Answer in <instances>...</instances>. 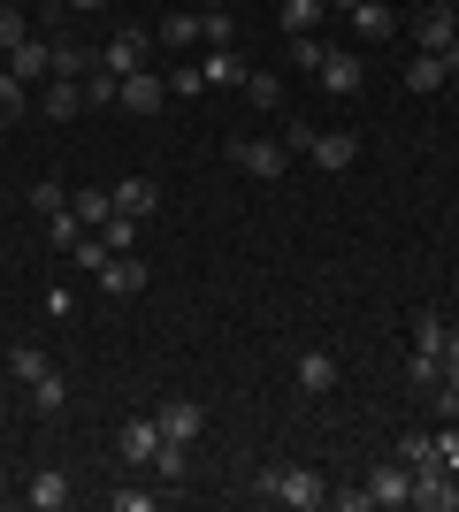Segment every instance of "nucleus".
Returning a JSON list of instances; mask_svg holds the SVG:
<instances>
[{
	"label": "nucleus",
	"instance_id": "nucleus-24",
	"mask_svg": "<svg viewBox=\"0 0 459 512\" xmlns=\"http://www.w3.org/2000/svg\"><path fill=\"white\" fill-rule=\"evenodd\" d=\"M199 46H238V16L230 8H199Z\"/></svg>",
	"mask_w": 459,
	"mask_h": 512
},
{
	"label": "nucleus",
	"instance_id": "nucleus-37",
	"mask_svg": "<svg viewBox=\"0 0 459 512\" xmlns=\"http://www.w3.org/2000/svg\"><path fill=\"white\" fill-rule=\"evenodd\" d=\"M444 337H452V329H444L437 314H421V321H414V352H444Z\"/></svg>",
	"mask_w": 459,
	"mask_h": 512
},
{
	"label": "nucleus",
	"instance_id": "nucleus-36",
	"mask_svg": "<svg viewBox=\"0 0 459 512\" xmlns=\"http://www.w3.org/2000/svg\"><path fill=\"white\" fill-rule=\"evenodd\" d=\"M291 62H299V69H322V62H329V46L314 39V31H299V39H291Z\"/></svg>",
	"mask_w": 459,
	"mask_h": 512
},
{
	"label": "nucleus",
	"instance_id": "nucleus-30",
	"mask_svg": "<svg viewBox=\"0 0 459 512\" xmlns=\"http://www.w3.org/2000/svg\"><path fill=\"white\" fill-rule=\"evenodd\" d=\"M23 39H31V16H23L16 0H0V54H16Z\"/></svg>",
	"mask_w": 459,
	"mask_h": 512
},
{
	"label": "nucleus",
	"instance_id": "nucleus-45",
	"mask_svg": "<svg viewBox=\"0 0 459 512\" xmlns=\"http://www.w3.org/2000/svg\"><path fill=\"white\" fill-rule=\"evenodd\" d=\"M444 383H459V337H444Z\"/></svg>",
	"mask_w": 459,
	"mask_h": 512
},
{
	"label": "nucleus",
	"instance_id": "nucleus-4",
	"mask_svg": "<svg viewBox=\"0 0 459 512\" xmlns=\"http://www.w3.org/2000/svg\"><path fill=\"white\" fill-rule=\"evenodd\" d=\"M153 451H161V421L153 413H131V421L115 428V459L123 467H153Z\"/></svg>",
	"mask_w": 459,
	"mask_h": 512
},
{
	"label": "nucleus",
	"instance_id": "nucleus-43",
	"mask_svg": "<svg viewBox=\"0 0 459 512\" xmlns=\"http://www.w3.org/2000/svg\"><path fill=\"white\" fill-rule=\"evenodd\" d=\"M329 505L337 512H375V497H368V482H360V490H329Z\"/></svg>",
	"mask_w": 459,
	"mask_h": 512
},
{
	"label": "nucleus",
	"instance_id": "nucleus-51",
	"mask_svg": "<svg viewBox=\"0 0 459 512\" xmlns=\"http://www.w3.org/2000/svg\"><path fill=\"white\" fill-rule=\"evenodd\" d=\"M452 474H459V467H452Z\"/></svg>",
	"mask_w": 459,
	"mask_h": 512
},
{
	"label": "nucleus",
	"instance_id": "nucleus-27",
	"mask_svg": "<svg viewBox=\"0 0 459 512\" xmlns=\"http://www.w3.org/2000/svg\"><path fill=\"white\" fill-rule=\"evenodd\" d=\"M329 383H337V360H329V352H299V390H314V398H322Z\"/></svg>",
	"mask_w": 459,
	"mask_h": 512
},
{
	"label": "nucleus",
	"instance_id": "nucleus-2",
	"mask_svg": "<svg viewBox=\"0 0 459 512\" xmlns=\"http://www.w3.org/2000/svg\"><path fill=\"white\" fill-rule=\"evenodd\" d=\"M230 169L261 176V184H276V176L291 169V146L284 138H230Z\"/></svg>",
	"mask_w": 459,
	"mask_h": 512
},
{
	"label": "nucleus",
	"instance_id": "nucleus-3",
	"mask_svg": "<svg viewBox=\"0 0 459 512\" xmlns=\"http://www.w3.org/2000/svg\"><path fill=\"white\" fill-rule=\"evenodd\" d=\"M406 505H421V512H452V505H459V474L444 467V459L414 467V497H406Z\"/></svg>",
	"mask_w": 459,
	"mask_h": 512
},
{
	"label": "nucleus",
	"instance_id": "nucleus-26",
	"mask_svg": "<svg viewBox=\"0 0 459 512\" xmlns=\"http://www.w3.org/2000/svg\"><path fill=\"white\" fill-rule=\"evenodd\" d=\"M77 107H85V85H69V77H46V115H54V123H69Z\"/></svg>",
	"mask_w": 459,
	"mask_h": 512
},
{
	"label": "nucleus",
	"instance_id": "nucleus-17",
	"mask_svg": "<svg viewBox=\"0 0 459 512\" xmlns=\"http://www.w3.org/2000/svg\"><path fill=\"white\" fill-rule=\"evenodd\" d=\"M108 199H115V214H138V222H146V214H153V199H161V192H153L146 176H123V184H108Z\"/></svg>",
	"mask_w": 459,
	"mask_h": 512
},
{
	"label": "nucleus",
	"instance_id": "nucleus-15",
	"mask_svg": "<svg viewBox=\"0 0 459 512\" xmlns=\"http://www.w3.org/2000/svg\"><path fill=\"white\" fill-rule=\"evenodd\" d=\"M352 31H360L368 46H383V39H398V16L383 8V0H360V8H352Z\"/></svg>",
	"mask_w": 459,
	"mask_h": 512
},
{
	"label": "nucleus",
	"instance_id": "nucleus-5",
	"mask_svg": "<svg viewBox=\"0 0 459 512\" xmlns=\"http://www.w3.org/2000/svg\"><path fill=\"white\" fill-rule=\"evenodd\" d=\"M115 107H123V115H161V107H169V85H161L153 69H138V77H115Z\"/></svg>",
	"mask_w": 459,
	"mask_h": 512
},
{
	"label": "nucleus",
	"instance_id": "nucleus-48",
	"mask_svg": "<svg viewBox=\"0 0 459 512\" xmlns=\"http://www.w3.org/2000/svg\"><path fill=\"white\" fill-rule=\"evenodd\" d=\"M199 8H230V0H199Z\"/></svg>",
	"mask_w": 459,
	"mask_h": 512
},
{
	"label": "nucleus",
	"instance_id": "nucleus-38",
	"mask_svg": "<svg viewBox=\"0 0 459 512\" xmlns=\"http://www.w3.org/2000/svg\"><path fill=\"white\" fill-rule=\"evenodd\" d=\"M169 92H176V100H199V92H207V77H199V62L169 69Z\"/></svg>",
	"mask_w": 459,
	"mask_h": 512
},
{
	"label": "nucleus",
	"instance_id": "nucleus-41",
	"mask_svg": "<svg viewBox=\"0 0 459 512\" xmlns=\"http://www.w3.org/2000/svg\"><path fill=\"white\" fill-rule=\"evenodd\" d=\"M108 505L115 512H153V505H161V490H108Z\"/></svg>",
	"mask_w": 459,
	"mask_h": 512
},
{
	"label": "nucleus",
	"instance_id": "nucleus-19",
	"mask_svg": "<svg viewBox=\"0 0 459 512\" xmlns=\"http://www.w3.org/2000/svg\"><path fill=\"white\" fill-rule=\"evenodd\" d=\"M245 107H261V115H276L284 107V77H268V69H245Z\"/></svg>",
	"mask_w": 459,
	"mask_h": 512
},
{
	"label": "nucleus",
	"instance_id": "nucleus-20",
	"mask_svg": "<svg viewBox=\"0 0 459 512\" xmlns=\"http://www.w3.org/2000/svg\"><path fill=\"white\" fill-rule=\"evenodd\" d=\"M153 39L169 46V54H184V46H199V8H176V16H161V31Z\"/></svg>",
	"mask_w": 459,
	"mask_h": 512
},
{
	"label": "nucleus",
	"instance_id": "nucleus-39",
	"mask_svg": "<svg viewBox=\"0 0 459 512\" xmlns=\"http://www.w3.org/2000/svg\"><path fill=\"white\" fill-rule=\"evenodd\" d=\"M31 207H39V214H62V207H69V184H54V176H46V184H31Z\"/></svg>",
	"mask_w": 459,
	"mask_h": 512
},
{
	"label": "nucleus",
	"instance_id": "nucleus-28",
	"mask_svg": "<svg viewBox=\"0 0 459 512\" xmlns=\"http://www.w3.org/2000/svg\"><path fill=\"white\" fill-rule=\"evenodd\" d=\"M322 8H329V0H284V8H276V23L299 39V31H314V23H322Z\"/></svg>",
	"mask_w": 459,
	"mask_h": 512
},
{
	"label": "nucleus",
	"instance_id": "nucleus-14",
	"mask_svg": "<svg viewBox=\"0 0 459 512\" xmlns=\"http://www.w3.org/2000/svg\"><path fill=\"white\" fill-rule=\"evenodd\" d=\"M314 77H322V92H337V100H352V92L368 85V69L352 62V54H329V62L314 69Z\"/></svg>",
	"mask_w": 459,
	"mask_h": 512
},
{
	"label": "nucleus",
	"instance_id": "nucleus-6",
	"mask_svg": "<svg viewBox=\"0 0 459 512\" xmlns=\"http://www.w3.org/2000/svg\"><path fill=\"white\" fill-rule=\"evenodd\" d=\"M146 46H153V31H115L108 46H100V69H108V77H138V69H146Z\"/></svg>",
	"mask_w": 459,
	"mask_h": 512
},
{
	"label": "nucleus",
	"instance_id": "nucleus-29",
	"mask_svg": "<svg viewBox=\"0 0 459 512\" xmlns=\"http://www.w3.org/2000/svg\"><path fill=\"white\" fill-rule=\"evenodd\" d=\"M31 406H39V413H46V421H54V413H62V406H69V383H62V375H54V367H46L39 383H31Z\"/></svg>",
	"mask_w": 459,
	"mask_h": 512
},
{
	"label": "nucleus",
	"instance_id": "nucleus-34",
	"mask_svg": "<svg viewBox=\"0 0 459 512\" xmlns=\"http://www.w3.org/2000/svg\"><path fill=\"white\" fill-rule=\"evenodd\" d=\"M46 237L62 245V253H77V237H85V222H77V207H62V214H46Z\"/></svg>",
	"mask_w": 459,
	"mask_h": 512
},
{
	"label": "nucleus",
	"instance_id": "nucleus-7",
	"mask_svg": "<svg viewBox=\"0 0 459 512\" xmlns=\"http://www.w3.org/2000/svg\"><path fill=\"white\" fill-rule=\"evenodd\" d=\"M306 161H314V169H352V161H360V130H314V146H306Z\"/></svg>",
	"mask_w": 459,
	"mask_h": 512
},
{
	"label": "nucleus",
	"instance_id": "nucleus-13",
	"mask_svg": "<svg viewBox=\"0 0 459 512\" xmlns=\"http://www.w3.org/2000/svg\"><path fill=\"white\" fill-rule=\"evenodd\" d=\"M92 69H100V46H77V39H54V77H69V85H85Z\"/></svg>",
	"mask_w": 459,
	"mask_h": 512
},
{
	"label": "nucleus",
	"instance_id": "nucleus-25",
	"mask_svg": "<svg viewBox=\"0 0 459 512\" xmlns=\"http://www.w3.org/2000/svg\"><path fill=\"white\" fill-rule=\"evenodd\" d=\"M46 367H54V360H46V352H39V344H8V375H16V383H23V390H31V383H39V375H46Z\"/></svg>",
	"mask_w": 459,
	"mask_h": 512
},
{
	"label": "nucleus",
	"instance_id": "nucleus-31",
	"mask_svg": "<svg viewBox=\"0 0 459 512\" xmlns=\"http://www.w3.org/2000/svg\"><path fill=\"white\" fill-rule=\"evenodd\" d=\"M100 237H108V253H138V214H108Z\"/></svg>",
	"mask_w": 459,
	"mask_h": 512
},
{
	"label": "nucleus",
	"instance_id": "nucleus-9",
	"mask_svg": "<svg viewBox=\"0 0 459 512\" xmlns=\"http://www.w3.org/2000/svg\"><path fill=\"white\" fill-rule=\"evenodd\" d=\"M161 421V436H176V444H199V428H207V406L199 398H169V406L153 413Z\"/></svg>",
	"mask_w": 459,
	"mask_h": 512
},
{
	"label": "nucleus",
	"instance_id": "nucleus-49",
	"mask_svg": "<svg viewBox=\"0 0 459 512\" xmlns=\"http://www.w3.org/2000/svg\"><path fill=\"white\" fill-rule=\"evenodd\" d=\"M437 8H459V0H437Z\"/></svg>",
	"mask_w": 459,
	"mask_h": 512
},
{
	"label": "nucleus",
	"instance_id": "nucleus-35",
	"mask_svg": "<svg viewBox=\"0 0 459 512\" xmlns=\"http://www.w3.org/2000/svg\"><path fill=\"white\" fill-rule=\"evenodd\" d=\"M23 77H8V69H0V123H23Z\"/></svg>",
	"mask_w": 459,
	"mask_h": 512
},
{
	"label": "nucleus",
	"instance_id": "nucleus-33",
	"mask_svg": "<svg viewBox=\"0 0 459 512\" xmlns=\"http://www.w3.org/2000/svg\"><path fill=\"white\" fill-rule=\"evenodd\" d=\"M391 459H398V467H429V459H437V436H414V428H406Z\"/></svg>",
	"mask_w": 459,
	"mask_h": 512
},
{
	"label": "nucleus",
	"instance_id": "nucleus-44",
	"mask_svg": "<svg viewBox=\"0 0 459 512\" xmlns=\"http://www.w3.org/2000/svg\"><path fill=\"white\" fill-rule=\"evenodd\" d=\"M437 459H444V467H459V428H444V436H437Z\"/></svg>",
	"mask_w": 459,
	"mask_h": 512
},
{
	"label": "nucleus",
	"instance_id": "nucleus-22",
	"mask_svg": "<svg viewBox=\"0 0 459 512\" xmlns=\"http://www.w3.org/2000/svg\"><path fill=\"white\" fill-rule=\"evenodd\" d=\"M69 207H77V222H85V230H100V222L115 214V199H108V184H85V192H69Z\"/></svg>",
	"mask_w": 459,
	"mask_h": 512
},
{
	"label": "nucleus",
	"instance_id": "nucleus-50",
	"mask_svg": "<svg viewBox=\"0 0 459 512\" xmlns=\"http://www.w3.org/2000/svg\"><path fill=\"white\" fill-rule=\"evenodd\" d=\"M0 337H8V321H0Z\"/></svg>",
	"mask_w": 459,
	"mask_h": 512
},
{
	"label": "nucleus",
	"instance_id": "nucleus-12",
	"mask_svg": "<svg viewBox=\"0 0 459 512\" xmlns=\"http://www.w3.org/2000/svg\"><path fill=\"white\" fill-rule=\"evenodd\" d=\"M100 291H108V299H138V291H146V260H138V253H115L108 268H100Z\"/></svg>",
	"mask_w": 459,
	"mask_h": 512
},
{
	"label": "nucleus",
	"instance_id": "nucleus-32",
	"mask_svg": "<svg viewBox=\"0 0 459 512\" xmlns=\"http://www.w3.org/2000/svg\"><path fill=\"white\" fill-rule=\"evenodd\" d=\"M406 383H414V390H437L444 383V352H414V360H406Z\"/></svg>",
	"mask_w": 459,
	"mask_h": 512
},
{
	"label": "nucleus",
	"instance_id": "nucleus-47",
	"mask_svg": "<svg viewBox=\"0 0 459 512\" xmlns=\"http://www.w3.org/2000/svg\"><path fill=\"white\" fill-rule=\"evenodd\" d=\"M329 8H345V16H352V8H360V0H329Z\"/></svg>",
	"mask_w": 459,
	"mask_h": 512
},
{
	"label": "nucleus",
	"instance_id": "nucleus-23",
	"mask_svg": "<svg viewBox=\"0 0 459 512\" xmlns=\"http://www.w3.org/2000/svg\"><path fill=\"white\" fill-rule=\"evenodd\" d=\"M444 77H452V69H444V54H414V62H406V92H414V100H421V92H437Z\"/></svg>",
	"mask_w": 459,
	"mask_h": 512
},
{
	"label": "nucleus",
	"instance_id": "nucleus-16",
	"mask_svg": "<svg viewBox=\"0 0 459 512\" xmlns=\"http://www.w3.org/2000/svg\"><path fill=\"white\" fill-rule=\"evenodd\" d=\"M23 505H31V512H62V505H69V474H54V467H46V474H31Z\"/></svg>",
	"mask_w": 459,
	"mask_h": 512
},
{
	"label": "nucleus",
	"instance_id": "nucleus-18",
	"mask_svg": "<svg viewBox=\"0 0 459 512\" xmlns=\"http://www.w3.org/2000/svg\"><path fill=\"white\" fill-rule=\"evenodd\" d=\"M153 474H161V482H192V444H176V436H161V451H153Z\"/></svg>",
	"mask_w": 459,
	"mask_h": 512
},
{
	"label": "nucleus",
	"instance_id": "nucleus-8",
	"mask_svg": "<svg viewBox=\"0 0 459 512\" xmlns=\"http://www.w3.org/2000/svg\"><path fill=\"white\" fill-rule=\"evenodd\" d=\"M8 77H23V85H46V77H54V39H46V31H31V39L8 54Z\"/></svg>",
	"mask_w": 459,
	"mask_h": 512
},
{
	"label": "nucleus",
	"instance_id": "nucleus-10",
	"mask_svg": "<svg viewBox=\"0 0 459 512\" xmlns=\"http://www.w3.org/2000/svg\"><path fill=\"white\" fill-rule=\"evenodd\" d=\"M368 497H375L383 512H398L406 497H414V467H398V459H383V467L368 474Z\"/></svg>",
	"mask_w": 459,
	"mask_h": 512
},
{
	"label": "nucleus",
	"instance_id": "nucleus-1",
	"mask_svg": "<svg viewBox=\"0 0 459 512\" xmlns=\"http://www.w3.org/2000/svg\"><path fill=\"white\" fill-rule=\"evenodd\" d=\"M253 497H268V505H299V512H314V505H329V482L314 467H261L253 474Z\"/></svg>",
	"mask_w": 459,
	"mask_h": 512
},
{
	"label": "nucleus",
	"instance_id": "nucleus-40",
	"mask_svg": "<svg viewBox=\"0 0 459 512\" xmlns=\"http://www.w3.org/2000/svg\"><path fill=\"white\" fill-rule=\"evenodd\" d=\"M421 398H429L437 421H459V383H437V390H421Z\"/></svg>",
	"mask_w": 459,
	"mask_h": 512
},
{
	"label": "nucleus",
	"instance_id": "nucleus-11",
	"mask_svg": "<svg viewBox=\"0 0 459 512\" xmlns=\"http://www.w3.org/2000/svg\"><path fill=\"white\" fill-rule=\"evenodd\" d=\"M452 46H459V16L452 8H429L414 23V54H452Z\"/></svg>",
	"mask_w": 459,
	"mask_h": 512
},
{
	"label": "nucleus",
	"instance_id": "nucleus-46",
	"mask_svg": "<svg viewBox=\"0 0 459 512\" xmlns=\"http://www.w3.org/2000/svg\"><path fill=\"white\" fill-rule=\"evenodd\" d=\"M62 8H108V0H62Z\"/></svg>",
	"mask_w": 459,
	"mask_h": 512
},
{
	"label": "nucleus",
	"instance_id": "nucleus-21",
	"mask_svg": "<svg viewBox=\"0 0 459 512\" xmlns=\"http://www.w3.org/2000/svg\"><path fill=\"white\" fill-rule=\"evenodd\" d=\"M199 77H207V85H245V62H238V46H207Z\"/></svg>",
	"mask_w": 459,
	"mask_h": 512
},
{
	"label": "nucleus",
	"instance_id": "nucleus-42",
	"mask_svg": "<svg viewBox=\"0 0 459 512\" xmlns=\"http://www.w3.org/2000/svg\"><path fill=\"white\" fill-rule=\"evenodd\" d=\"M85 100L92 107H115V77H108V69H92V77H85Z\"/></svg>",
	"mask_w": 459,
	"mask_h": 512
}]
</instances>
